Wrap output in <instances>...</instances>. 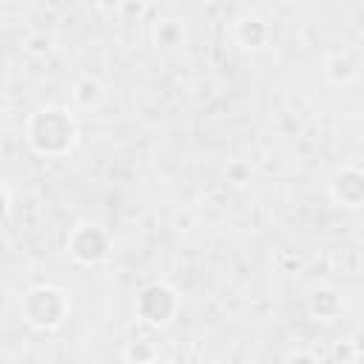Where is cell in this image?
<instances>
[{
    "mask_svg": "<svg viewBox=\"0 0 364 364\" xmlns=\"http://www.w3.org/2000/svg\"><path fill=\"white\" fill-rule=\"evenodd\" d=\"M77 139V125L65 108H43L28 119V142L37 154L63 156Z\"/></svg>",
    "mask_w": 364,
    "mask_h": 364,
    "instance_id": "cell-1",
    "label": "cell"
},
{
    "mask_svg": "<svg viewBox=\"0 0 364 364\" xmlns=\"http://www.w3.org/2000/svg\"><path fill=\"white\" fill-rule=\"evenodd\" d=\"M26 318L34 324V327H43V330H51L57 324H63L65 318V310H68V301L65 296L57 290V287H34L28 296H26Z\"/></svg>",
    "mask_w": 364,
    "mask_h": 364,
    "instance_id": "cell-2",
    "label": "cell"
},
{
    "mask_svg": "<svg viewBox=\"0 0 364 364\" xmlns=\"http://www.w3.org/2000/svg\"><path fill=\"white\" fill-rule=\"evenodd\" d=\"M68 250L77 262L97 264L108 256V236L97 225H80L68 239Z\"/></svg>",
    "mask_w": 364,
    "mask_h": 364,
    "instance_id": "cell-3",
    "label": "cell"
},
{
    "mask_svg": "<svg viewBox=\"0 0 364 364\" xmlns=\"http://www.w3.org/2000/svg\"><path fill=\"white\" fill-rule=\"evenodd\" d=\"M136 310L145 321L151 324H165L171 321V316L176 313V296L173 290H168L165 284H151L139 293L136 299Z\"/></svg>",
    "mask_w": 364,
    "mask_h": 364,
    "instance_id": "cell-4",
    "label": "cell"
},
{
    "mask_svg": "<svg viewBox=\"0 0 364 364\" xmlns=\"http://www.w3.org/2000/svg\"><path fill=\"white\" fill-rule=\"evenodd\" d=\"M333 193H336V199H338L341 205L358 208V202H361V173H358L355 168H347V171L336 173V179H333Z\"/></svg>",
    "mask_w": 364,
    "mask_h": 364,
    "instance_id": "cell-5",
    "label": "cell"
},
{
    "mask_svg": "<svg viewBox=\"0 0 364 364\" xmlns=\"http://www.w3.org/2000/svg\"><path fill=\"white\" fill-rule=\"evenodd\" d=\"M236 37H239V43L245 48H259L267 40V26L262 20H245V23H239Z\"/></svg>",
    "mask_w": 364,
    "mask_h": 364,
    "instance_id": "cell-6",
    "label": "cell"
},
{
    "mask_svg": "<svg viewBox=\"0 0 364 364\" xmlns=\"http://www.w3.org/2000/svg\"><path fill=\"white\" fill-rule=\"evenodd\" d=\"M100 97H102V88H100V82H97V80H91V77H85V80H80V82L74 85V100H77L82 108L97 105V102H100Z\"/></svg>",
    "mask_w": 364,
    "mask_h": 364,
    "instance_id": "cell-7",
    "label": "cell"
},
{
    "mask_svg": "<svg viewBox=\"0 0 364 364\" xmlns=\"http://www.w3.org/2000/svg\"><path fill=\"white\" fill-rule=\"evenodd\" d=\"M156 347L148 341V338H142V341H134L128 350H125V355H128V364H154V358H156Z\"/></svg>",
    "mask_w": 364,
    "mask_h": 364,
    "instance_id": "cell-8",
    "label": "cell"
},
{
    "mask_svg": "<svg viewBox=\"0 0 364 364\" xmlns=\"http://www.w3.org/2000/svg\"><path fill=\"white\" fill-rule=\"evenodd\" d=\"M26 51L28 54H48L51 51V37L48 34H31L26 40Z\"/></svg>",
    "mask_w": 364,
    "mask_h": 364,
    "instance_id": "cell-9",
    "label": "cell"
},
{
    "mask_svg": "<svg viewBox=\"0 0 364 364\" xmlns=\"http://www.w3.org/2000/svg\"><path fill=\"white\" fill-rule=\"evenodd\" d=\"M3 213H6V191L0 188V219H3Z\"/></svg>",
    "mask_w": 364,
    "mask_h": 364,
    "instance_id": "cell-10",
    "label": "cell"
}]
</instances>
